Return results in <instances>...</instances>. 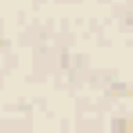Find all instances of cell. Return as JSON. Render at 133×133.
I'll use <instances>...</instances> for the list:
<instances>
[]
</instances>
